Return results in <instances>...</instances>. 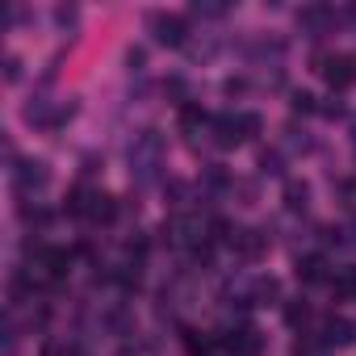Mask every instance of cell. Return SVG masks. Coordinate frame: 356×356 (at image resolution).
<instances>
[{"label": "cell", "instance_id": "603a6c76", "mask_svg": "<svg viewBox=\"0 0 356 356\" xmlns=\"http://www.w3.org/2000/svg\"><path fill=\"white\" fill-rule=\"evenodd\" d=\"M289 109H293V113H314L318 105H314L310 92H293V97H289Z\"/></svg>", "mask_w": 356, "mask_h": 356}, {"label": "cell", "instance_id": "ac0fdd59", "mask_svg": "<svg viewBox=\"0 0 356 356\" xmlns=\"http://www.w3.org/2000/svg\"><path fill=\"white\" fill-rule=\"evenodd\" d=\"M285 206H289L293 214L306 210V206H310V185H306V181H289V185H285Z\"/></svg>", "mask_w": 356, "mask_h": 356}, {"label": "cell", "instance_id": "8fae6325", "mask_svg": "<svg viewBox=\"0 0 356 356\" xmlns=\"http://www.w3.org/2000/svg\"><path fill=\"white\" fill-rule=\"evenodd\" d=\"M293 273H298V281H302V285L331 281V268H327V260H323V256H302V260L293 264Z\"/></svg>", "mask_w": 356, "mask_h": 356}, {"label": "cell", "instance_id": "44dd1931", "mask_svg": "<svg viewBox=\"0 0 356 356\" xmlns=\"http://www.w3.org/2000/svg\"><path fill=\"white\" fill-rule=\"evenodd\" d=\"M293 356H327V343L314 339V335H302V339L293 343Z\"/></svg>", "mask_w": 356, "mask_h": 356}, {"label": "cell", "instance_id": "8992f818", "mask_svg": "<svg viewBox=\"0 0 356 356\" xmlns=\"http://www.w3.org/2000/svg\"><path fill=\"white\" fill-rule=\"evenodd\" d=\"M231 356H260L264 352V335L256 331V327H235V331H227V339H218Z\"/></svg>", "mask_w": 356, "mask_h": 356}, {"label": "cell", "instance_id": "52a82bcc", "mask_svg": "<svg viewBox=\"0 0 356 356\" xmlns=\"http://www.w3.org/2000/svg\"><path fill=\"white\" fill-rule=\"evenodd\" d=\"M227 243H231V248H235V252H239L243 260H260V256H264V243H268V239H264L260 231H248V227H235Z\"/></svg>", "mask_w": 356, "mask_h": 356}, {"label": "cell", "instance_id": "e0dca14e", "mask_svg": "<svg viewBox=\"0 0 356 356\" xmlns=\"http://www.w3.org/2000/svg\"><path fill=\"white\" fill-rule=\"evenodd\" d=\"M185 348H189L193 356H214L222 343H218L214 335H206V331H185Z\"/></svg>", "mask_w": 356, "mask_h": 356}, {"label": "cell", "instance_id": "7c38bea8", "mask_svg": "<svg viewBox=\"0 0 356 356\" xmlns=\"http://www.w3.org/2000/svg\"><path fill=\"white\" fill-rule=\"evenodd\" d=\"M210 122H214V118H210L202 105H181V134H189L193 143H197L202 130H210Z\"/></svg>", "mask_w": 356, "mask_h": 356}, {"label": "cell", "instance_id": "5bb4252c", "mask_svg": "<svg viewBox=\"0 0 356 356\" xmlns=\"http://www.w3.org/2000/svg\"><path fill=\"white\" fill-rule=\"evenodd\" d=\"M118 218V202L109 197V193H92V206H88V222H113Z\"/></svg>", "mask_w": 356, "mask_h": 356}, {"label": "cell", "instance_id": "484cf974", "mask_svg": "<svg viewBox=\"0 0 356 356\" xmlns=\"http://www.w3.org/2000/svg\"><path fill=\"white\" fill-rule=\"evenodd\" d=\"M260 168L277 176V172H281V155H268V151H264V155H260Z\"/></svg>", "mask_w": 356, "mask_h": 356}, {"label": "cell", "instance_id": "6da1fadb", "mask_svg": "<svg viewBox=\"0 0 356 356\" xmlns=\"http://www.w3.org/2000/svg\"><path fill=\"white\" fill-rule=\"evenodd\" d=\"M151 34L159 47H185L189 42V22L181 13H151Z\"/></svg>", "mask_w": 356, "mask_h": 356}, {"label": "cell", "instance_id": "7a4b0ae2", "mask_svg": "<svg viewBox=\"0 0 356 356\" xmlns=\"http://www.w3.org/2000/svg\"><path fill=\"white\" fill-rule=\"evenodd\" d=\"M163 235H168V243H176V248H202V218H189V214H181V218H172V222H163Z\"/></svg>", "mask_w": 356, "mask_h": 356}, {"label": "cell", "instance_id": "f1b7e54d", "mask_svg": "<svg viewBox=\"0 0 356 356\" xmlns=\"http://www.w3.org/2000/svg\"><path fill=\"white\" fill-rule=\"evenodd\" d=\"M163 92H172V97H185V80H168V84H163Z\"/></svg>", "mask_w": 356, "mask_h": 356}, {"label": "cell", "instance_id": "f546056e", "mask_svg": "<svg viewBox=\"0 0 356 356\" xmlns=\"http://www.w3.org/2000/svg\"><path fill=\"white\" fill-rule=\"evenodd\" d=\"M352 130H356V122H352ZM352 138H356V134H352Z\"/></svg>", "mask_w": 356, "mask_h": 356}, {"label": "cell", "instance_id": "83f0119b", "mask_svg": "<svg viewBox=\"0 0 356 356\" xmlns=\"http://www.w3.org/2000/svg\"><path fill=\"white\" fill-rule=\"evenodd\" d=\"M126 63H130V72H138V67L147 63V55H143V51H130V55H126Z\"/></svg>", "mask_w": 356, "mask_h": 356}, {"label": "cell", "instance_id": "ba28073f", "mask_svg": "<svg viewBox=\"0 0 356 356\" xmlns=\"http://www.w3.org/2000/svg\"><path fill=\"white\" fill-rule=\"evenodd\" d=\"M331 22H335V13H331L327 5H310V9H302V13H298V26H302L310 38L327 34V30H331Z\"/></svg>", "mask_w": 356, "mask_h": 356}, {"label": "cell", "instance_id": "30bf717a", "mask_svg": "<svg viewBox=\"0 0 356 356\" xmlns=\"http://www.w3.org/2000/svg\"><path fill=\"white\" fill-rule=\"evenodd\" d=\"M210 134H214L218 147H239V143H243V134H239V118H235V113H218V118L210 122Z\"/></svg>", "mask_w": 356, "mask_h": 356}, {"label": "cell", "instance_id": "9a60e30c", "mask_svg": "<svg viewBox=\"0 0 356 356\" xmlns=\"http://www.w3.org/2000/svg\"><path fill=\"white\" fill-rule=\"evenodd\" d=\"M92 193H97V189H88V185H76V189L67 193V214H72V218H88Z\"/></svg>", "mask_w": 356, "mask_h": 356}, {"label": "cell", "instance_id": "d6986e66", "mask_svg": "<svg viewBox=\"0 0 356 356\" xmlns=\"http://www.w3.org/2000/svg\"><path fill=\"white\" fill-rule=\"evenodd\" d=\"M17 214H22V222H26V227H47V222H51V210H42L38 202H34V206H30V202H22V206H17Z\"/></svg>", "mask_w": 356, "mask_h": 356}, {"label": "cell", "instance_id": "cb8c5ba5", "mask_svg": "<svg viewBox=\"0 0 356 356\" xmlns=\"http://www.w3.org/2000/svg\"><path fill=\"white\" fill-rule=\"evenodd\" d=\"M5 80H9V84H17V80H22V59H17V55H9V59H5Z\"/></svg>", "mask_w": 356, "mask_h": 356}, {"label": "cell", "instance_id": "277c9868", "mask_svg": "<svg viewBox=\"0 0 356 356\" xmlns=\"http://www.w3.org/2000/svg\"><path fill=\"white\" fill-rule=\"evenodd\" d=\"M47 181H51V168H47L42 159H22V163L13 168L17 193H38V189H47Z\"/></svg>", "mask_w": 356, "mask_h": 356}, {"label": "cell", "instance_id": "7402d4cb", "mask_svg": "<svg viewBox=\"0 0 356 356\" xmlns=\"http://www.w3.org/2000/svg\"><path fill=\"white\" fill-rule=\"evenodd\" d=\"M235 118H239V134H243V143H248V138H256V134H260V126H264V122H260V113H235Z\"/></svg>", "mask_w": 356, "mask_h": 356}, {"label": "cell", "instance_id": "ffe728a7", "mask_svg": "<svg viewBox=\"0 0 356 356\" xmlns=\"http://www.w3.org/2000/svg\"><path fill=\"white\" fill-rule=\"evenodd\" d=\"M310 314H314V310H310V302H306V298H298V302H289V306H285V323H289V327H306V323H310Z\"/></svg>", "mask_w": 356, "mask_h": 356}, {"label": "cell", "instance_id": "4fadbf2b", "mask_svg": "<svg viewBox=\"0 0 356 356\" xmlns=\"http://www.w3.org/2000/svg\"><path fill=\"white\" fill-rule=\"evenodd\" d=\"M331 293L339 302H356V268H335L331 273Z\"/></svg>", "mask_w": 356, "mask_h": 356}, {"label": "cell", "instance_id": "2e32d148", "mask_svg": "<svg viewBox=\"0 0 356 356\" xmlns=\"http://www.w3.org/2000/svg\"><path fill=\"white\" fill-rule=\"evenodd\" d=\"M277 298H281V281H277V277H256L252 302H256V306H268V302H277Z\"/></svg>", "mask_w": 356, "mask_h": 356}, {"label": "cell", "instance_id": "3957f363", "mask_svg": "<svg viewBox=\"0 0 356 356\" xmlns=\"http://www.w3.org/2000/svg\"><path fill=\"white\" fill-rule=\"evenodd\" d=\"M159 155H163V134H159V130H151V126H147V130H138V138L130 143V159L147 172V168H155V163H159Z\"/></svg>", "mask_w": 356, "mask_h": 356}, {"label": "cell", "instance_id": "4316f807", "mask_svg": "<svg viewBox=\"0 0 356 356\" xmlns=\"http://www.w3.org/2000/svg\"><path fill=\"white\" fill-rule=\"evenodd\" d=\"M55 22H59V26H72V22H76V9H67V5L55 9Z\"/></svg>", "mask_w": 356, "mask_h": 356}, {"label": "cell", "instance_id": "9c48e42d", "mask_svg": "<svg viewBox=\"0 0 356 356\" xmlns=\"http://www.w3.org/2000/svg\"><path fill=\"white\" fill-rule=\"evenodd\" d=\"M318 339H323L327 348H348V343L356 339V323H352V318H327Z\"/></svg>", "mask_w": 356, "mask_h": 356}, {"label": "cell", "instance_id": "5b68a950", "mask_svg": "<svg viewBox=\"0 0 356 356\" xmlns=\"http://www.w3.org/2000/svg\"><path fill=\"white\" fill-rule=\"evenodd\" d=\"M318 72H323V80L339 92V88H348V84L356 80V59H352V55H327V59H318Z\"/></svg>", "mask_w": 356, "mask_h": 356}, {"label": "cell", "instance_id": "d4e9b609", "mask_svg": "<svg viewBox=\"0 0 356 356\" xmlns=\"http://www.w3.org/2000/svg\"><path fill=\"white\" fill-rule=\"evenodd\" d=\"M193 13H197V17H222L227 9H222V5H193Z\"/></svg>", "mask_w": 356, "mask_h": 356}]
</instances>
